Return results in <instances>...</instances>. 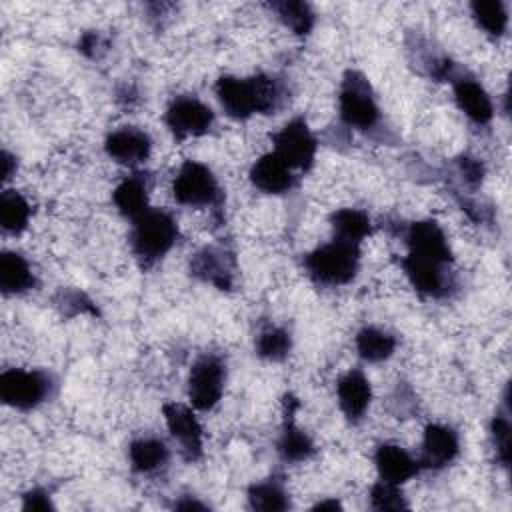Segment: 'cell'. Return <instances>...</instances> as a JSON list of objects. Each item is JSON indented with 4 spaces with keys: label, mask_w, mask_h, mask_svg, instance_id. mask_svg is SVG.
<instances>
[{
    "label": "cell",
    "mask_w": 512,
    "mask_h": 512,
    "mask_svg": "<svg viewBox=\"0 0 512 512\" xmlns=\"http://www.w3.org/2000/svg\"><path fill=\"white\" fill-rule=\"evenodd\" d=\"M216 96L224 112L236 120H246L254 114H272L284 102L282 84L268 74L248 78L220 76L216 80Z\"/></svg>",
    "instance_id": "obj_1"
},
{
    "label": "cell",
    "mask_w": 512,
    "mask_h": 512,
    "mask_svg": "<svg viewBox=\"0 0 512 512\" xmlns=\"http://www.w3.org/2000/svg\"><path fill=\"white\" fill-rule=\"evenodd\" d=\"M304 268L318 286H344L352 282L360 268V246L334 238L304 256Z\"/></svg>",
    "instance_id": "obj_2"
},
{
    "label": "cell",
    "mask_w": 512,
    "mask_h": 512,
    "mask_svg": "<svg viewBox=\"0 0 512 512\" xmlns=\"http://www.w3.org/2000/svg\"><path fill=\"white\" fill-rule=\"evenodd\" d=\"M178 240V222L160 208H148L132 222L130 246L144 268L158 262Z\"/></svg>",
    "instance_id": "obj_3"
},
{
    "label": "cell",
    "mask_w": 512,
    "mask_h": 512,
    "mask_svg": "<svg viewBox=\"0 0 512 512\" xmlns=\"http://www.w3.org/2000/svg\"><path fill=\"white\" fill-rule=\"evenodd\" d=\"M340 120L356 130L368 132L380 122V108L372 86L358 70H348L340 84Z\"/></svg>",
    "instance_id": "obj_4"
},
{
    "label": "cell",
    "mask_w": 512,
    "mask_h": 512,
    "mask_svg": "<svg viewBox=\"0 0 512 512\" xmlns=\"http://www.w3.org/2000/svg\"><path fill=\"white\" fill-rule=\"evenodd\" d=\"M172 196L178 204L192 208H220L222 190L212 170L196 160H184L172 182Z\"/></svg>",
    "instance_id": "obj_5"
},
{
    "label": "cell",
    "mask_w": 512,
    "mask_h": 512,
    "mask_svg": "<svg viewBox=\"0 0 512 512\" xmlns=\"http://www.w3.org/2000/svg\"><path fill=\"white\" fill-rule=\"evenodd\" d=\"M52 376L42 370L8 368L0 374V398L16 410H32L50 398Z\"/></svg>",
    "instance_id": "obj_6"
},
{
    "label": "cell",
    "mask_w": 512,
    "mask_h": 512,
    "mask_svg": "<svg viewBox=\"0 0 512 512\" xmlns=\"http://www.w3.org/2000/svg\"><path fill=\"white\" fill-rule=\"evenodd\" d=\"M272 142H274V152L292 170L308 172L312 168L318 140L302 116L292 118L276 134H272Z\"/></svg>",
    "instance_id": "obj_7"
},
{
    "label": "cell",
    "mask_w": 512,
    "mask_h": 512,
    "mask_svg": "<svg viewBox=\"0 0 512 512\" xmlns=\"http://www.w3.org/2000/svg\"><path fill=\"white\" fill-rule=\"evenodd\" d=\"M226 364L216 354L200 356L188 374V398L196 410H212L224 392Z\"/></svg>",
    "instance_id": "obj_8"
},
{
    "label": "cell",
    "mask_w": 512,
    "mask_h": 512,
    "mask_svg": "<svg viewBox=\"0 0 512 512\" xmlns=\"http://www.w3.org/2000/svg\"><path fill=\"white\" fill-rule=\"evenodd\" d=\"M164 122L178 140H184L206 134L214 124V112L196 96H176L166 108Z\"/></svg>",
    "instance_id": "obj_9"
},
{
    "label": "cell",
    "mask_w": 512,
    "mask_h": 512,
    "mask_svg": "<svg viewBox=\"0 0 512 512\" xmlns=\"http://www.w3.org/2000/svg\"><path fill=\"white\" fill-rule=\"evenodd\" d=\"M400 264L416 292L430 296V298H442L448 294V290L452 286L448 264L432 260V258L416 256L410 252L400 260Z\"/></svg>",
    "instance_id": "obj_10"
},
{
    "label": "cell",
    "mask_w": 512,
    "mask_h": 512,
    "mask_svg": "<svg viewBox=\"0 0 512 512\" xmlns=\"http://www.w3.org/2000/svg\"><path fill=\"white\" fill-rule=\"evenodd\" d=\"M162 412L170 436L180 444L184 458L190 462L198 460L202 456V426L194 412L188 406L176 402L164 404Z\"/></svg>",
    "instance_id": "obj_11"
},
{
    "label": "cell",
    "mask_w": 512,
    "mask_h": 512,
    "mask_svg": "<svg viewBox=\"0 0 512 512\" xmlns=\"http://www.w3.org/2000/svg\"><path fill=\"white\" fill-rule=\"evenodd\" d=\"M234 254L220 246H206L190 258V274L218 290H230L234 282Z\"/></svg>",
    "instance_id": "obj_12"
},
{
    "label": "cell",
    "mask_w": 512,
    "mask_h": 512,
    "mask_svg": "<svg viewBox=\"0 0 512 512\" xmlns=\"http://www.w3.org/2000/svg\"><path fill=\"white\" fill-rule=\"evenodd\" d=\"M404 242L410 254L432 258L444 264L452 262V252L444 230L436 220H416L404 230Z\"/></svg>",
    "instance_id": "obj_13"
},
{
    "label": "cell",
    "mask_w": 512,
    "mask_h": 512,
    "mask_svg": "<svg viewBox=\"0 0 512 512\" xmlns=\"http://www.w3.org/2000/svg\"><path fill=\"white\" fill-rule=\"evenodd\" d=\"M104 150L118 164L136 166V164H142L150 156L152 140H150L148 132H144L136 126H122L106 136Z\"/></svg>",
    "instance_id": "obj_14"
},
{
    "label": "cell",
    "mask_w": 512,
    "mask_h": 512,
    "mask_svg": "<svg viewBox=\"0 0 512 512\" xmlns=\"http://www.w3.org/2000/svg\"><path fill=\"white\" fill-rule=\"evenodd\" d=\"M284 424L280 438L276 442L278 456L284 462H304L314 454L312 438L294 422V412L298 410V400L292 394L284 396Z\"/></svg>",
    "instance_id": "obj_15"
},
{
    "label": "cell",
    "mask_w": 512,
    "mask_h": 512,
    "mask_svg": "<svg viewBox=\"0 0 512 512\" xmlns=\"http://www.w3.org/2000/svg\"><path fill=\"white\" fill-rule=\"evenodd\" d=\"M460 452V440L454 428L444 424H428L422 438V468H444Z\"/></svg>",
    "instance_id": "obj_16"
},
{
    "label": "cell",
    "mask_w": 512,
    "mask_h": 512,
    "mask_svg": "<svg viewBox=\"0 0 512 512\" xmlns=\"http://www.w3.org/2000/svg\"><path fill=\"white\" fill-rule=\"evenodd\" d=\"M336 396L342 414L350 422H358L366 414L372 400L370 380L364 376L360 368H352L338 378Z\"/></svg>",
    "instance_id": "obj_17"
},
{
    "label": "cell",
    "mask_w": 512,
    "mask_h": 512,
    "mask_svg": "<svg viewBox=\"0 0 512 512\" xmlns=\"http://www.w3.org/2000/svg\"><path fill=\"white\" fill-rule=\"evenodd\" d=\"M250 182L264 194H284L294 188L296 178L292 168L276 152H268L252 164Z\"/></svg>",
    "instance_id": "obj_18"
},
{
    "label": "cell",
    "mask_w": 512,
    "mask_h": 512,
    "mask_svg": "<svg viewBox=\"0 0 512 512\" xmlns=\"http://www.w3.org/2000/svg\"><path fill=\"white\" fill-rule=\"evenodd\" d=\"M374 464H376L380 480L398 484V486L404 484L406 480L414 478L422 468L420 460H414L402 446L390 444V442L380 444L376 448Z\"/></svg>",
    "instance_id": "obj_19"
},
{
    "label": "cell",
    "mask_w": 512,
    "mask_h": 512,
    "mask_svg": "<svg viewBox=\"0 0 512 512\" xmlns=\"http://www.w3.org/2000/svg\"><path fill=\"white\" fill-rule=\"evenodd\" d=\"M454 98L458 108L478 126H486L494 116V106L488 92L470 76H454Z\"/></svg>",
    "instance_id": "obj_20"
},
{
    "label": "cell",
    "mask_w": 512,
    "mask_h": 512,
    "mask_svg": "<svg viewBox=\"0 0 512 512\" xmlns=\"http://www.w3.org/2000/svg\"><path fill=\"white\" fill-rule=\"evenodd\" d=\"M148 176L142 172H134L126 176L112 192V200L118 208V212L124 218H130L132 222L140 218L150 206H148Z\"/></svg>",
    "instance_id": "obj_21"
},
{
    "label": "cell",
    "mask_w": 512,
    "mask_h": 512,
    "mask_svg": "<svg viewBox=\"0 0 512 512\" xmlns=\"http://www.w3.org/2000/svg\"><path fill=\"white\" fill-rule=\"evenodd\" d=\"M36 286V276L28 260L12 250H4L0 256V290L10 294H24Z\"/></svg>",
    "instance_id": "obj_22"
},
{
    "label": "cell",
    "mask_w": 512,
    "mask_h": 512,
    "mask_svg": "<svg viewBox=\"0 0 512 512\" xmlns=\"http://www.w3.org/2000/svg\"><path fill=\"white\" fill-rule=\"evenodd\" d=\"M168 456L170 452L160 438L144 436V438L132 440L128 446V458H130L132 470L140 474H150L160 470L162 466H166Z\"/></svg>",
    "instance_id": "obj_23"
},
{
    "label": "cell",
    "mask_w": 512,
    "mask_h": 512,
    "mask_svg": "<svg viewBox=\"0 0 512 512\" xmlns=\"http://www.w3.org/2000/svg\"><path fill=\"white\" fill-rule=\"evenodd\" d=\"M330 226L334 230V238L356 246H360L362 240L372 234L370 216L358 208H340L332 212Z\"/></svg>",
    "instance_id": "obj_24"
},
{
    "label": "cell",
    "mask_w": 512,
    "mask_h": 512,
    "mask_svg": "<svg viewBox=\"0 0 512 512\" xmlns=\"http://www.w3.org/2000/svg\"><path fill=\"white\" fill-rule=\"evenodd\" d=\"M354 344H356L358 356L366 362L388 360L396 350V338L390 332L380 330L376 326H364L356 334Z\"/></svg>",
    "instance_id": "obj_25"
},
{
    "label": "cell",
    "mask_w": 512,
    "mask_h": 512,
    "mask_svg": "<svg viewBox=\"0 0 512 512\" xmlns=\"http://www.w3.org/2000/svg\"><path fill=\"white\" fill-rule=\"evenodd\" d=\"M32 208L28 200L16 190H4L0 194V226L8 234H22L28 228Z\"/></svg>",
    "instance_id": "obj_26"
},
{
    "label": "cell",
    "mask_w": 512,
    "mask_h": 512,
    "mask_svg": "<svg viewBox=\"0 0 512 512\" xmlns=\"http://www.w3.org/2000/svg\"><path fill=\"white\" fill-rule=\"evenodd\" d=\"M248 504L252 510L278 512V510L290 508V498H288V492L284 490L282 480L268 478L248 488Z\"/></svg>",
    "instance_id": "obj_27"
},
{
    "label": "cell",
    "mask_w": 512,
    "mask_h": 512,
    "mask_svg": "<svg viewBox=\"0 0 512 512\" xmlns=\"http://www.w3.org/2000/svg\"><path fill=\"white\" fill-rule=\"evenodd\" d=\"M268 8L280 18L284 26H288L296 36H306L310 34L314 26V12L310 4L300 2V0H282V2H272Z\"/></svg>",
    "instance_id": "obj_28"
},
{
    "label": "cell",
    "mask_w": 512,
    "mask_h": 512,
    "mask_svg": "<svg viewBox=\"0 0 512 512\" xmlns=\"http://www.w3.org/2000/svg\"><path fill=\"white\" fill-rule=\"evenodd\" d=\"M472 18L476 24L490 36L498 38L506 32L508 26V10L500 0H476L470 4Z\"/></svg>",
    "instance_id": "obj_29"
},
{
    "label": "cell",
    "mask_w": 512,
    "mask_h": 512,
    "mask_svg": "<svg viewBox=\"0 0 512 512\" xmlns=\"http://www.w3.org/2000/svg\"><path fill=\"white\" fill-rule=\"evenodd\" d=\"M254 346H256V354L260 358L278 362V360H284L290 354L292 338H290L288 330H284L280 326H274V324H268L258 332Z\"/></svg>",
    "instance_id": "obj_30"
},
{
    "label": "cell",
    "mask_w": 512,
    "mask_h": 512,
    "mask_svg": "<svg viewBox=\"0 0 512 512\" xmlns=\"http://www.w3.org/2000/svg\"><path fill=\"white\" fill-rule=\"evenodd\" d=\"M370 506L374 510H406L408 504L398 484L378 480L370 490Z\"/></svg>",
    "instance_id": "obj_31"
},
{
    "label": "cell",
    "mask_w": 512,
    "mask_h": 512,
    "mask_svg": "<svg viewBox=\"0 0 512 512\" xmlns=\"http://www.w3.org/2000/svg\"><path fill=\"white\" fill-rule=\"evenodd\" d=\"M54 306L60 310L62 316H78V314H98L96 304L78 290H60L54 298Z\"/></svg>",
    "instance_id": "obj_32"
},
{
    "label": "cell",
    "mask_w": 512,
    "mask_h": 512,
    "mask_svg": "<svg viewBox=\"0 0 512 512\" xmlns=\"http://www.w3.org/2000/svg\"><path fill=\"white\" fill-rule=\"evenodd\" d=\"M490 436L492 444L496 450V458L500 460L502 466L510 464V420H508V410L496 412L490 424Z\"/></svg>",
    "instance_id": "obj_33"
},
{
    "label": "cell",
    "mask_w": 512,
    "mask_h": 512,
    "mask_svg": "<svg viewBox=\"0 0 512 512\" xmlns=\"http://www.w3.org/2000/svg\"><path fill=\"white\" fill-rule=\"evenodd\" d=\"M456 164H458V170H460L462 178L466 180V184L478 186V184L482 182V178H484V166H482L480 160L470 158V156H462V158L456 160Z\"/></svg>",
    "instance_id": "obj_34"
},
{
    "label": "cell",
    "mask_w": 512,
    "mask_h": 512,
    "mask_svg": "<svg viewBox=\"0 0 512 512\" xmlns=\"http://www.w3.org/2000/svg\"><path fill=\"white\" fill-rule=\"evenodd\" d=\"M22 510H54L50 494L42 488H32L22 496Z\"/></svg>",
    "instance_id": "obj_35"
},
{
    "label": "cell",
    "mask_w": 512,
    "mask_h": 512,
    "mask_svg": "<svg viewBox=\"0 0 512 512\" xmlns=\"http://www.w3.org/2000/svg\"><path fill=\"white\" fill-rule=\"evenodd\" d=\"M16 172V158L10 152H2V180H10L12 174Z\"/></svg>",
    "instance_id": "obj_36"
},
{
    "label": "cell",
    "mask_w": 512,
    "mask_h": 512,
    "mask_svg": "<svg viewBox=\"0 0 512 512\" xmlns=\"http://www.w3.org/2000/svg\"><path fill=\"white\" fill-rule=\"evenodd\" d=\"M174 508H180V510H206V506L202 504V502H198V500H180V502H176L174 504Z\"/></svg>",
    "instance_id": "obj_37"
},
{
    "label": "cell",
    "mask_w": 512,
    "mask_h": 512,
    "mask_svg": "<svg viewBox=\"0 0 512 512\" xmlns=\"http://www.w3.org/2000/svg\"><path fill=\"white\" fill-rule=\"evenodd\" d=\"M342 504L338 500H322L318 504H314V510H340Z\"/></svg>",
    "instance_id": "obj_38"
}]
</instances>
